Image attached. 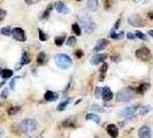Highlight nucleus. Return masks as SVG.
Returning a JSON list of instances; mask_svg holds the SVG:
<instances>
[{
	"label": "nucleus",
	"instance_id": "obj_26",
	"mask_svg": "<svg viewBox=\"0 0 153 138\" xmlns=\"http://www.w3.org/2000/svg\"><path fill=\"white\" fill-rule=\"evenodd\" d=\"M46 62V54L44 52H40L37 56V65L38 66H42Z\"/></svg>",
	"mask_w": 153,
	"mask_h": 138
},
{
	"label": "nucleus",
	"instance_id": "obj_12",
	"mask_svg": "<svg viewBox=\"0 0 153 138\" xmlns=\"http://www.w3.org/2000/svg\"><path fill=\"white\" fill-rule=\"evenodd\" d=\"M108 45V42L107 39H99L98 42H97V44L96 46L93 47V52L94 53H98L99 51H102V50H105Z\"/></svg>",
	"mask_w": 153,
	"mask_h": 138
},
{
	"label": "nucleus",
	"instance_id": "obj_25",
	"mask_svg": "<svg viewBox=\"0 0 153 138\" xmlns=\"http://www.w3.org/2000/svg\"><path fill=\"white\" fill-rule=\"evenodd\" d=\"M111 37L113 39H116V40H119V39H122L124 37V32L123 31H119V32H115L114 30L111 31Z\"/></svg>",
	"mask_w": 153,
	"mask_h": 138
},
{
	"label": "nucleus",
	"instance_id": "obj_28",
	"mask_svg": "<svg viewBox=\"0 0 153 138\" xmlns=\"http://www.w3.org/2000/svg\"><path fill=\"white\" fill-rule=\"evenodd\" d=\"M71 29L74 31V33L77 35V36H81V33H82V29H81V27H79V24L78 23H74L73 24V27H71Z\"/></svg>",
	"mask_w": 153,
	"mask_h": 138
},
{
	"label": "nucleus",
	"instance_id": "obj_10",
	"mask_svg": "<svg viewBox=\"0 0 153 138\" xmlns=\"http://www.w3.org/2000/svg\"><path fill=\"white\" fill-rule=\"evenodd\" d=\"M55 9H56L58 13L63 14V15H66V14H69V13H70V9H69V8L67 7V5H65L62 1H58V2L55 4Z\"/></svg>",
	"mask_w": 153,
	"mask_h": 138
},
{
	"label": "nucleus",
	"instance_id": "obj_35",
	"mask_svg": "<svg viewBox=\"0 0 153 138\" xmlns=\"http://www.w3.org/2000/svg\"><path fill=\"white\" fill-rule=\"evenodd\" d=\"M39 39H40L42 42H45V40L48 39V37H47V35H46L45 32H43L42 30H39Z\"/></svg>",
	"mask_w": 153,
	"mask_h": 138
},
{
	"label": "nucleus",
	"instance_id": "obj_13",
	"mask_svg": "<svg viewBox=\"0 0 153 138\" xmlns=\"http://www.w3.org/2000/svg\"><path fill=\"white\" fill-rule=\"evenodd\" d=\"M106 59H107V54H97V55H94V56L91 59L90 63H91V65H93V66H97L98 63L104 62Z\"/></svg>",
	"mask_w": 153,
	"mask_h": 138
},
{
	"label": "nucleus",
	"instance_id": "obj_41",
	"mask_svg": "<svg viewBox=\"0 0 153 138\" xmlns=\"http://www.w3.org/2000/svg\"><path fill=\"white\" fill-rule=\"evenodd\" d=\"M75 55H76V58H82L84 55V53H83L82 50H77L76 52H75Z\"/></svg>",
	"mask_w": 153,
	"mask_h": 138
},
{
	"label": "nucleus",
	"instance_id": "obj_38",
	"mask_svg": "<svg viewBox=\"0 0 153 138\" xmlns=\"http://www.w3.org/2000/svg\"><path fill=\"white\" fill-rule=\"evenodd\" d=\"M6 10H4V9H0V22L1 21H4V19L6 17Z\"/></svg>",
	"mask_w": 153,
	"mask_h": 138
},
{
	"label": "nucleus",
	"instance_id": "obj_14",
	"mask_svg": "<svg viewBox=\"0 0 153 138\" xmlns=\"http://www.w3.org/2000/svg\"><path fill=\"white\" fill-rule=\"evenodd\" d=\"M106 130H107V134L112 138H116L119 136V129L115 124H108L106 127Z\"/></svg>",
	"mask_w": 153,
	"mask_h": 138
},
{
	"label": "nucleus",
	"instance_id": "obj_30",
	"mask_svg": "<svg viewBox=\"0 0 153 138\" xmlns=\"http://www.w3.org/2000/svg\"><path fill=\"white\" fill-rule=\"evenodd\" d=\"M12 28L10 27H5V28H2L1 30H0V33L1 35H4V36H12Z\"/></svg>",
	"mask_w": 153,
	"mask_h": 138
},
{
	"label": "nucleus",
	"instance_id": "obj_8",
	"mask_svg": "<svg viewBox=\"0 0 153 138\" xmlns=\"http://www.w3.org/2000/svg\"><path fill=\"white\" fill-rule=\"evenodd\" d=\"M128 22L130 23L132 27H144V24H145L144 21H143V19L138 15V14L131 15L130 17L128 19Z\"/></svg>",
	"mask_w": 153,
	"mask_h": 138
},
{
	"label": "nucleus",
	"instance_id": "obj_5",
	"mask_svg": "<svg viewBox=\"0 0 153 138\" xmlns=\"http://www.w3.org/2000/svg\"><path fill=\"white\" fill-rule=\"evenodd\" d=\"M136 56L142 61H149L152 58V53L147 47H140L136 51Z\"/></svg>",
	"mask_w": 153,
	"mask_h": 138
},
{
	"label": "nucleus",
	"instance_id": "obj_40",
	"mask_svg": "<svg viewBox=\"0 0 153 138\" xmlns=\"http://www.w3.org/2000/svg\"><path fill=\"white\" fill-rule=\"evenodd\" d=\"M127 38L129 39V40H135V39L137 38V37H136L134 33H131V32H128V33H127Z\"/></svg>",
	"mask_w": 153,
	"mask_h": 138
},
{
	"label": "nucleus",
	"instance_id": "obj_29",
	"mask_svg": "<svg viewBox=\"0 0 153 138\" xmlns=\"http://www.w3.org/2000/svg\"><path fill=\"white\" fill-rule=\"evenodd\" d=\"M150 111H151V107H149V106H139L138 113L139 115H146Z\"/></svg>",
	"mask_w": 153,
	"mask_h": 138
},
{
	"label": "nucleus",
	"instance_id": "obj_24",
	"mask_svg": "<svg viewBox=\"0 0 153 138\" xmlns=\"http://www.w3.org/2000/svg\"><path fill=\"white\" fill-rule=\"evenodd\" d=\"M53 7H54L53 4H50V5L47 6V8H46L45 10L43 12V16H42V19H43V20H46V19L50 16V14H51V12H52Z\"/></svg>",
	"mask_w": 153,
	"mask_h": 138
},
{
	"label": "nucleus",
	"instance_id": "obj_16",
	"mask_svg": "<svg viewBox=\"0 0 153 138\" xmlns=\"http://www.w3.org/2000/svg\"><path fill=\"white\" fill-rule=\"evenodd\" d=\"M58 98H59L58 93H55L53 91H46L45 94H44V99L46 101H55Z\"/></svg>",
	"mask_w": 153,
	"mask_h": 138
},
{
	"label": "nucleus",
	"instance_id": "obj_22",
	"mask_svg": "<svg viewBox=\"0 0 153 138\" xmlns=\"http://www.w3.org/2000/svg\"><path fill=\"white\" fill-rule=\"evenodd\" d=\"M28 63H30V56H29V54L28 52H23L22 53V58H21V62H20V65L23 66V65H28Z\"/></svg>",
	"mask_w": 153,
	"mask_h": 138
},
{
	"label": "nucleus",
	"instance_id": "obj_36",
	"mask_svg": "<svg viewBox=\"0 0 153 138\" xmlns=\"http://www.w3.org/2000/svg\"><path fill=\"white\" fill-rule=\"evenodd\" d=\"M17 78H19V77H15V78H13V79L10 81V83H9L10 90H14V89H15V84H16V81H17Z\"/></svg>",
	"mask_w": 153,
	"mask_h": 138
},
{
	"label": "nucleus",
	"instance_id": "obj_19",
	"mask_svg": "<svg viewBox=\"0 0 153 138\" xmlns=\"http://www.w3.org/2000/svg\"><path fill=\"white\" fill-rule=\"evenodd\" d=\"M149 89H150V84L149 83H144V84H140L138 86L137 89H136V92H137L138 94H144Z\"/></svg>",
	"mask_w": 153,
	"mask_h": 138
},
{
	"label": "nucleus",
	"instance_id": "obj_15",
	"mask_svg": "<svg viewBox=\"0 0 153 138\" xmlns=\"http://www.w3.org/2000/svg\"><path fill=\"white\" fill-rule=\"evenodd\" d=\"M99 0H86V7L90 12H96L98 9Z\"/></svg>",
	"mask_w": 153,
	"mask_h": 138
},
{
	"label": "nucleus",
	"instance_id": "obj_27",
	"mask_svg": "<svg viewBox=\"0 0 153 138\" xmlns=\"http://www.w3.org/2000/svg\"><path fill=\"white\" fill-rule=\"evenodd\" d=\"M65 39H66V36L65 35H61V36H58L54 39V43L56 46H61L63 43H65Z\"/></svg>",
	"mask_w": 153,
	"mask_h": 138
},
{
	"label": "nucleus",
	"instance_id": "obj_47",
	"mask_svg": "<svg viewBox=\"0 0 153 138\" xmlns=\"http://www.w3.org/2000/svg\"><path fill=\"white\" fill-rule=\"evenodd\" d=\"M4 84H5V82H0V89L4 86Z\"/></svg>",
	"mask_w": 153,
	"mask_h": 138
},
{
	"label": "nucleus",
	"instance_id": "obj_32",
	"mask_svg": "<svg viewBox=\"0 0 153 138\" xmlns=\"http://www.w3.org/2000/svg\"><path fill=\"white\" fill-rule=\"evenodd\" d=\"M67 45L69 47H74V46L76 45V38L74 37V36H70L68 39H67Z\"/></svg>",
	"mask_w": 153,
	"mask_h": 138
},
{
	"label": "nucleus",
	"instance_id": "obj_23",
	"mask_svg": "<svg viewBox=\"0 0 153 138\" xmlns=\"http://www.w3.org/2000/svg\"><path fill=\"white\" fill-rule=\"evenodd\" d=\"M13 76V70H10V69H2V71H1V77L6 81L8 78H10V77Z\"/></svg>",
	"mask_w": 153,
	"mask_h": 138
},
{
	"label": "nucleus",
	"instance_id": "obj_52",
	"mask_svg": "<svg viewBox=\"0 0 153 138\" xmlns=\"http://www.w3.org/2000/svg\"><path fill=\"white\" fill-rule=\"evenodd\" d=\"M76 1H82V0H76Z\"/></svg>",
	"mask_w": 153,
	"mask_h": 138
},
{
	"label": "nucleus",
	"instance_id": "obj_39",
	"mask_svg": "<svg viewBox=\"0 0 153 138\" xmlns=\"http://www.w3.org/2000/svg\"><path fill=\"white\" fill-rule=\"evenodd\" d=\"M112 4H113V0H106V1H105V8H106V9H109L111 6H112Z\"/></svg>",
	"mask_w": 153,
	"mask_h": 138
},
{
	"label": "nucleus",
	"instance_id": "obj_3",
	"mask_svg": "<svg viewBox=\"0 0 153 138\" xmlns=\"http://www.w3.org/2000/svg\"><path fill=\"white\" fill-rule=\"evenodd\" d=\"M135 93H136V90L134 88H124L122 90L116 93V100L117 101H121V102H126V101H130V100L134 99L135 97Z\"/></svg>",
	"mask_w": 153,
	"mask_h": 138
},
{
	"label": "nucleus",
	"instance_id": "obj_43",
	"mask_svg": "<svg viewBox=\"0 0 153 138\" xmlns=\"http://www.w3.org/2000/svg\"><path fill=\"white\" fill-rule=\"evenodd\" d=\"M119 59H120V56H119V55H114V56H112V60H113L114 62H119L120 61Z\"/></svg>",
	"mask_w": 153,
	"mask_h": 138
},
{
	"label": "nucleus",
	"instance_id": "obj_33",
	"mask_svg": "<svg viewBox=\"0 0 153 138\" xmlns=\"http://www.w3.org/2000/svg\"><path fill=\"white\" fill-rule=\"evenodd\" d=\"M101 93H102V88H96V90H94V98H97V99H99L101 98Z\"/></svg>",
	"mask_w": 153,
	"mask_h": 138
},
{
	"label": "nucleus",
	"instance_id": "obj_2",
	"mask_svg": "<svg viewBox=\"0 0 153 138\" xmlns=\"http://www.w3.org/2000/svg\"><path fill=\"white\" fill-rule=\"evenodd\" d=\"M54 61L55 65L62 70H67L69 69V67L73 65V60L70 59V56H68L67 54L59 53L54 56Z\"/></svg>",
	"mask_w": 153,
	"mask_h": 138
},
{
	"label": "nucleus",
	"instance_id": "obj_21",
	"mask_svg": "<svg viewBox=\"0 0 153 138\" xmlns=\"http://www.w3.org/2000/svg\"><path fill=\"white\" fill-rule=\"evenodd\" d=\"M75 125V119L74 117H68L67 120H65L62 122V127L65 128H70V127H74Z\"/></svg>",
	"mask_w": 153,
	"mask_h": 138
},
{
	"label": "nucleus",
	"instance_id": "obj_17",
	"mask_svg": "<svg viewBox=\"0 0 153 138\" xmlns=\"http://www.w3.org/2000/svg\"><path fill=\"white\" fill-rule=\"evenodd\" d=\"M85 119H86L88 121H93V122L96 123V124H99V123L101 122V119H100L99 115L93 114V113H90V114H86V116H85Z\"/></svg>",
	"mask_w": 153,
	"mask_h": 138
},
{
	"label": "nucleus",
	"instance_id": "obj_20",
	"mask_svg": "<svg viewBox=\"0 0 153 138\" xmlns=\"http://www.w3.org/2000/svg\"><path fill=\"white\" fill-rule=\"evenodd\" d=\"M107 69H108V65L106 62H104L102 66H101V68H100V76H99L100 82H102V81L105 79V73L107 71Z\"/></svg>",
	"mask_w": 153,
	"mask_h": 138
},
{
	"label": "nucleus",
	"instance_id": "obj_45",
	"mask_svg": "<svg viewBox=\"0 0 153 138\" xmlns=\"http://www.w3.org/2000/svg\"><path fill=\"white\" fill-rule=\"evenodd\" d=\"M149 19H150V20H153V12L149 13Z\"/></svg>",
	"mask_w": 153,
	"mask_h": 138
},
{
	"label": "nucleus",
	"instance_id": "obj_11",
	"mask_svg": "<svg viewBox=\"0 0 153 138\" xmlns=\"http://www.w3.org/2000/svg\"><path fill=\"white\" fill-rule=\"evenodd\" d=\"M113 97H114V94H113V92L111 91V89L108 88V86H104L102 88V93H101V98L104 99V101H111V100L113 99Z\"/></svg>",
	"mask_w": 153,
	"mask_h": 138
},
{
	"label": "nucleus",
	"instance_id": "obj_18",
	"mask_svg": "<svg viewBox=\"0 0 153 138\" xmlns=\"http://www.w3.org/2000/svg\"><path fill=\"white\" fill-rule=\"evenodd\" d=\"M73 100V98L71 97H69V98H67V99L65 100V101H62V102H60L59 104V106L56 107V109L59 111V112H61V111H65L66 108H67V106H68L69 104H70V101Z\"/></svg>",
	"mask_w": 153,
	"mask_h": 138
},
{
	"label": "nucleus",
	"instance_id": "obj_9",
	"mask_svg": "<svg viewBox=\"0 0 153 138\" xmlns=\"http://www.w3.org/2000/svg\"><path fill=\"white\" fill-rule=\"evenodd\" d=\"M138 136H139V138H151L152 132H151L150 127H147V125L140 127L138 130Z\"/></svg>",
	"mask_w": 153,
	"mask_h": 138
},
{
	"label": "nucleus",
	"instance_id": "obj_37",
	"mask_svg": "<svg viewBox=\"0 0 153 138\" xmlns=\"http://www.w3.org/2000/svg\"><path fill=\"white\" fill-rule=\"evenodd\" d=\"M92 109H93L94 112H99V113H102V112H105V109H104V108L99 107V106H97V105H93V106H92Z\"/></svg>",
	"mask_w": 153,
	"mask_h": 138
},
{
	"label": "nucleus",
	"instance_id": "obj_42",
	"mask_svg": "<svg viewBox=\"0 0 153 138\" xmlns=\"http://www.w3.org/2000/svg\"><path fill=\"white\" fill-rule=\"evenodd\" d=\"M7 96H8V89H5L4 91L1 92V97H2L4 99H6V98H7Z\"/></svg>",
	"mask_w": 153,
	"mask_h": 138
},
{
	"label": "nucleus",
	"instance_id": "obj_48",
	"mask_svg": "<svg viewBox=\"0 0 153 138\" xmlns=\"http://www.w3.org/2000/svg\"><path fill=\"white\" fill-rule=\"evenodd\" d=\"M25 2H27L28 5H30V4H31V2H30V0H25Z\"/></svg>",
	"mask_w": 153,
	"mask_h": 138
},
{
	"label": "nucleus",
	"instance_id": "obj_31",
	"mask_svg": "<svg viewBox=\"0 0 153 138\" xmlns=\"http://www.w3.org/2000/svg\"><path fill=\"white\" fill-rule=\"evenodd\" d=\"M20 109H21L20 106H12L8 108V115H15L16 113L20 112Z\"/></svg>",
	"mask_w": 153,
	"mask_h": 138
},
{
	"label": "nucleus",
	"instance_id": "obj_34",
	"mask_svg": "<svg viewBox=\"0 0 153 138\" xmlns=\"http://www.w3.org/2000/svg\"><path fill=\"white\" fill-rule=\"evenodd\" d=\"M135 36H136L137 38L142 39V40H147V37H146L143 32H140V31H135Z\"/></svg>",
	"mask_w": 153,
	"mask_h": 138
},
{
	"label": "nucleus",
	"instance_id": "obj_44",
	"mask_svg": "<svg viewBox=\"0 0 153 138\" xmlns=\"http://www.w3.org/2000/svg\"><path fill=\"white\" fill-rule=\"evenodd\" d=\"M4 134H5L4 129H2V128H0V137H2V136H4Z\"/></svg>",
	"mask_w": 153,
	"mask_h": 138
},
{
	"label": "nucleus",
	"instance_id": "obj_46",
	"mask_svg": "<svg viewBox=\"0 0 153 138\" xmlns=\"http://www.w3.org/2000/svg\"><path fill=\"white\" fill-rule=\"evenodd\" d=\"M149 35H150V36H151V37L153 38V30H150V31H149Z\"/></svg>",
	"mask_w": 153,
	"mask_h": 138
},
{
	"label": "nucleus",
	"instance_id": "obj_4",
	"mask_svg": "<svg viewBox=\"0 0 153 138\" xmlns=\"http://www.w3.org/2000/svg\"><path fill=\"white\" fill-rule=\"evenodd\" d=\"M81 23H82V27L86 33H92L93 31L96 30V23L91 20V17L86 16V17H83L81 20Z\"/></svg>",
	"mask_w": 153,
	"mask_h": 138
},
{
	"label": "nucleus",
	"instance_id": "obj_50",
	"mask_svg": "<svg viewBox=\"0 0 153 138\" xmlns=\"http://www.w3.org/2000/svg\"><path fill=\"white\" fill-rule=\"evenodd\" d=\"M1 71H2V69H1V67H0V75H1Z\"/></svg>",
	"mask_w": 153,
	"mask_h": 138
},
{
	"label": "nucleus",
	"instance_id": "obj_1",
	"mask_svg": "<svg viewBox=\"0 0 153 138\" xmlns=\"http://www.w3.org/2000/svg\"><path fill=\"white\" fill-rule=\"evenodd\" d=\"M38 123L33 119H24L19 124V129L23 134H31L37 129Z\"/></svg>",
	"mask_w": 153,
	"mask_h": 138
},
{
	"label": "nucleus",
	"instance_id": "obj_7",
	"mask_svg": "<svg viewBox=\"0 0 153 138\" xmlns=\"http://www.w3.org/2000/svg\"><path fill=\"white\" fill-rule=\"evenodd\" d=\"M138 109H139V106L127 107L120 112V115H121L122 117H132V116H135V114L138 112Z\"/></svg>",
	"mask_w": 153,
	"mask_h": 138
},
{
	"label": "nucleus",
	"instance_id": "obj_53",
	"mask_svg": "<svg viewBox=\"0 0 153 138\" xmlns=\"http://www.w3.org/2000/svg\"><path fill=\"white\" fill-rule=\"evenodd\" d=\"M96 138H98V137H96Z\"/></svg>",
	"mask_w": 153,
	"mask_h": 138
},
{
	"label": "nucleus",
	"instance_id": "obj_49",
	"mask_svg": "<svg viewBox=\"0 0 153 138\" xmlns=\"http://www.w3.org/2000/svg\"><path fill=\"white\" fill-rule=\"evenodd\" d=\"M36 1H38V0H30L31 4H32V2H36Z\"/></svg>",
	"mask_w": 153,
	"mask_h": 138
},
{
	"label": "nucleus",
	"instance_id": "obj_51",
	"mask_svg": "<svg viewBox=\"0 0 153 138\" xmlns=\"http://www.w3.org/2000/svg\"><path fill=\"white\" fill-rule=\"evenodd\" d=\"M134 1H135V2H137V1H139V0H134Z\"/></svg>",
	"mask_w": 153,
	"mask_h": 138
},
{
	"label": "nucleus",
	"instance_id": "obj_6",
	"mask_svg": "<svg viewBox=\"0 0 153 138\" xmlns=\"http://www.w3.org/2000/svg\"><path fill=\"white\" fill-rule=\"evenodd\" d=\"M12 36L14 37V39H16L17 42H25L27 40V36H25V32L21 28H14L12 30Z\"/></svg>",
	"mask_w": 153,
	"mask_h": 138
}]
</instances>
